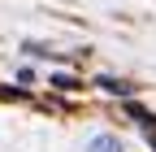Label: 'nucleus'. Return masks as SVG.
Listing matches in <instances>:
<instances>
[{
	"instance_id": "1",
	"label": "nucleus",
	"mask_w": 156,
	"mask_h": 152,
	"mask_svg": "<svg viewBox=\"0 0 156 152\" xmlns=\"http://www.w3.org/2000/svg\"><path fill=\"white\" fill-rule=\"evenodd\" d=\"M95 87L100 91H108V96H130V83H122V78H113V74H100V78H95Z\"/></svg>"
},
{
	"instance_id": "2",
	"label": "nucleus",
	"mask_w": 156,
	"mask_h": 152,
	"mask_svg": "<svg viewBox=\"0 0 156 152\" xmlns=\"http://www.w3.org/2000/svg\"><path fill=\"white\" fill-rule=\"evenodd\" d=\"M87 152H126V148H122L117 135H95V139L87 143Z\"/></svg>"
},
{
	"instance_id": "3",
	"label": "nucleus",
	"mask_w": 156,
	"mask_h": 152,
	"mask_svg": "<svg viewBox=\"0 0 156 152\" xmlns=\"http://www.w3.org/2000/svg\"><path fill=\"white\" fill-rule=\"evenodd\" d=\"M126 113H130V118H134V122H139L143 130H152V126H156V118H152V113H147V109H139V104H134V100L126 104Z\"/></svg>"
},
{
	"instance_id": "5",
	"label": "nucleus",
	"mask_w": 156,
	"mask_h": 152,
	"mask_svg": "<svg viewBox=\"0 0 156 152\" xmlns=\"http://www.w3.org/2000/svg\"><path fill=\"white\" fill-rule=\"evenodd\" d=\"M147 143H152V148H156V126H152V130H147Z\"/></svg>"
},
{
	"instance_id": "4",
	"label": "nucleus",
	"mask_w": 156,
	"mask_h": 152,
	"mask_svg": "<svg viewBox=\"0 0 156 152\" xmlns=\"http://www.w3.org/2000/svg\"><path fill=\"white\" fill-rule=\"evenodd\" d=\"M52 87H61V91H74V87H78V78H69V74H56V78H52Z\"/></svg>"
}]
</instances>
